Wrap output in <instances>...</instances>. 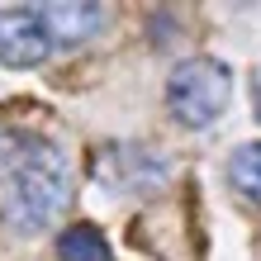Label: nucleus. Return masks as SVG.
<instances>
[{
    "instance_id": "1",
    "label": "nucleus",
    "mask_w": 261,
    "mask_h": 261,
    "mask_svg": "<svg viewBox=\"0 0 261 261\" xmlns=\"http://www.w3.org/2000/svg\"><path fill=\"white\" fill-rule=\"evenodd\" d=\"M71 204V166L57 143L24 128H0V223L38 233Z\"/></svg>"
},
{
    "instance_id": "2",
    "label": "nucleus",
    "mask_w": 261,
    "mask_h": 261,
    "mask_svg": "<svg viewBox=\"0 0 261 261\" xmlns=\"http://www.w3.org/2000/svg\"><path fill=\"white\" fill-rule=\"evenodd\" d=\"M228 100H233V71L219 57H186V62L166 76V110L186 128L219 124Z\"/></svg>"
},
{
    "instance_id": "3",
    "label": "nucleus",
    "mask_w": 261,
    "mask_h": 261,
    "mask_svg": "<svg viewBox=\"0 0 261 261\" xmlns=\"http://www.w3.org/2000/svg\"><path fill=\"white\" fill-rule=\"evenodd\" d=\"M57 48L48 38V24H43L38 5H10L0 10V62L5 67H38L48 62Z\"/></svg>"
},
{
    "instance_id": "4",
    "label": "nucleus",
    "mask_w": 261,
    "mask_h": 261,
    "mask_svg": "<svg viewBox=\"0 0 261 261\" xmlns=\"http://www.w3.org/2000/svg\"><path fill=\"white\" fill-rule=\"evenodd\" d=\"M38 14H43V24H48L53 48H81L105 24L100 5H90V0H53V5H38Z\"/></svg>"
},
{
    "instance_id": "5",
    "label": "nucleus",
    "mask_w": 261,
    "mask_h": 261,
    "mask_svg": "<svg viewBox=\"0 0 261 261\" xmlns=\"http://www.w3.org/2000/svg\"><path fill=\"white\" fill-rule=\"evenodd\" d=\"M228 180H233V190L247 199V204L261 209V143H242L233 152V162H228Z\"/></svg>"
},
{
    "instance_id": "6",
    "label": "nucleus",
    "mask_w": 261,
    "mask_h": 261,
    "mask_svg": "<svg viewBox=\"0 0 261 261\" xmlns=\"http://www.w3.org/2000/svg\"><path fill=\"white\" fill-rule=\"evenodd\" d=\"M57 256H62V261H114L110 242H105L100 228H90V223L67 228V233L57 238Z\"/></svg>"
},
{
    "instance_id": "7",
    "label": "nucleus",
    "mask_w": 261,
    "mask_h": 261,
    "mask_svg": "<svg viewBox=\"0 0 261 261\" xmlns=\"http://www.w3.org/2000/svg\"><path fill=\"white\" fill-rule=\"evenodd\" d=\"M252 105H256V119H261V67H256V76H252Z\"/></svg>"
}]
</instances>
